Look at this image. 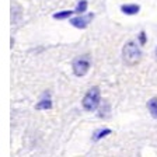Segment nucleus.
Instances as JSON below:
<instances>
[{"label":"nucleus","mask_w":157,"mask_h":157,"mask_svg":"<svg viewBox=\"0 0 157 157\" xmlns=\"http://www.w3.org/2000/svg\"><path fill=\"white\" fill-rule=\"evenodd\" d=\"M147 108H149V112H150L151 117H153L154 119H157V97H153L149 100Z\"/></svg>","instance_id":"obj_8"},{"label":"nucleus","mask_w":157,"mask_h":157,"mask_svg":"<svg viewBox=\"0 0 157 157\" xmlns=\"http://www.w3.org/2000/svg\"><path fill=\"white\" fill-rule=\"evenodd\" d=\"M139 10H140V7L137 4H124V6H121V11L126 16H135V14L139 13Z\"/></svg>","instance_id":"obj_5"},{"label":"nucleus","mask_w":157,"mask_h":157,"mask_svg":"<svg viewBox=\"0 0 157 157\" xmlns=\"http://www.w3.org/2000/svg\"><path fill=\"white\" fill-rule=\"evenodd\" d=\"M111 115V105H109V102H107L105 101L104 104L100 107V109H98V117L100 118H108Z\"/></svg>","instance_id":"obj_7"},{"label":"nucleus","mask_w":157,"mask_h":157,"mask_svg":"<svg viewBox=\"0 0 157 157\" xmlns=\"http://www.w3.org/2000/svg\"><path fill=\"white\" fill-rule=\"evenodd\" d=\"M75 11H70V10H65V11H59V13H55L53 14V18L55 20H65V18H69L72 16Z\"/></svg>","instance_id":"obj_10"},{"label":"nucleus","mask_w":157,"mask_h":157,"mask_svg":"<svg viewBox=\"0 0 157 157\" xmlns=\"http://www.w3.org/2000/svg\"><path fill=\"white\" fill-rule=\"evenodd\" d=\"M156 56H157V48H156Z\"/></svg>","instance_id":"obj_13"},{"label":"nucleus","mask_w":157,"mask_h":157,"mask_svg":"<svg viewBox=\"0 0 157 157\" xmlns=\"http://www.w3.org/2000/svg\"><path fill=\"white\" fill-rule=\"evenodd\" d=\"M87 10V2L86 0H80L77 3V7H76L75 10V13H78V14H83Z\"/></svg>","instance_id":"obj_11"},{"label":"nucleus","mask_w":157,"mask_h":157,"mask_svg":"<svg viewBox=\"0 0 157 157\" xmlns=\"http://www.w3.org/2000/svg\"><path fill=\"white\" fill-rule=\"evenodd\" d=\"M94 18V14L90 13L87 14V16H77V17H73L72 20H70V24H72L73 27H76V28H80V29H84L87 28V25L90 24V21Z\"/></svg>","instance_id":"obj_4"},{"label":"nucleus","mask_w":157,"mask_h":157,"mask_svg":"<svg viewBox=\"0 0 157 157\" xmlns=\"http://www.w3.org/2000/svg\"><path fill=\"white\" fill-rule=\"evenodd\" d=\"M100 101H101V93L98 87H91L86 93L83 97L82 105L87 112H94L98 107H100Z\"/></svg>","instance_id":"obj_2"},{"label":"nucleus","mask_w":157,"mask_h":157,"mask_svg":"<svg viewBox=\"0 0 157 157\" xmlns=\"http://www.w3.org/2000/svg\"><path fill=\"white\" fill-rule=\"evenodd\" d=\"M122 59L129 66L139 63V60L142 59V51L139 48V45L133 41H129V42L125 44L124 49H122Z\"/></svg>","instance_id":"obj_1"},{"label":"nucleus","mask_w":157,"mask_h":157,"mask_svg":"<svg viewBox=\"0 0 157 157\" xmlns=\"http://www.w3.org/2000/svg\"><path fill=\"white\" fill-rule=\"evenodd\" d=\"M137 39H139V44H140V45H144L146 41H147L146 33H144V31H140V34H139V36H137Z\"/></svg>","instance_id":"obj_12"},{"label":"nucleus","mask_w":157,"mask_h":157,"mask_svg":"<svg viewBox=\"0 0 157 157\" xmlns=\"http://www.w3.org/2000/svg\"><path fill=\"white\" fill-rule=\"evenodd\" d=\"M35 108L36 109H51V108H52V101H51V98L44 97L42 100L35 105Z\"/></svg>","instance_id":"obj_9"},{"label":"nucleus","mask_w":157,"mask_h":157,"mask_svg":"<svg viewBox=\"0 0 157 157\" xmlns=\"http://www.w3.org/2000/svg\"><path fill=\"white\" fill-rule=\"evenodd\" d=\"M112 131L111 129H108V128H102V129H98V131H95L94 133H93V140L94 142H98L100 139H102V137L108 136V135H111Z\"/></svg>","instance_id":"obj_6"},{"label":"nucleus","mask_w":157,"mask_h":157,"mask_svg":"<svg viewBox=\"0 0 157 157\" xmlns=\"http://www.w3.org/2000/svg\"><path fill=\"white\" fill-rule=\"evenodd\" d=\"M90 66H91V60H90L88 55L77 56V58L73 59V63H72L73 73L77 77H83V76L87 75V72L90 70Z\"/></svg>","instance_id":"obj_3"}]
</instances>
